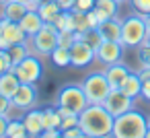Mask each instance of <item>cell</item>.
<instances>
[{
  "mask_svg": "<svg viewBox=\"0 0 150 138\" xmlns=\"http://www.w3.org/2000/svg\"><path fill=\"white\" fill-rule=\"evenodd\" d=\"M62 11H64V9L56 2V0H47V2L37 4V13H39V17L43 19V23H54V21L60 17Z\"/></svg>",
  "mask_w": 150,
  "mask_h": 138,
  "instance_id": "20",
  "label": "cell"
},
{
  "mask_svg": "<svg viewBox=\"0 0 150 138\" xmlns=\"http://www.w3.org/2000/svg\"><path fill=\"white\" fill-rule=\"evenodd\" d=\"M47 58L52 60V64H54V66H58V68H66V66H70V48L56 46V48H54V52H52Z\"/></svg>",
  "mask_w": 150,
  "mask_h": 138,
  "instance_id": "22",
  "label": "cell"
},
{
  "mask_svg": "<svg viewBox=\"0 0 150 138\" xmlns=\"http://www.w3.org/2000/svg\"><path fill=\"white\" fill-rule=\"evenodd\" d=\"M19 85H21V78L15 74V70H8V72H2V74H0V93L6 95L8 99L17 93Z\"/></svg>",
  "mask_w": 150,
  "mask_h": 138,
  "instance_id": "19",
  "label": "cell"
},
{
  "mask_svg": "<svg viewBox=\"0 0 150 138\" xmlns=\"http://www.w3.org/2000/svg\"><path fill=\"white\" fill-rule=\"evenodd\" d=\"M6 2H11V0H0V6H2V4H6Z\"/></svg>",
  "mask_w": 150,
  "mask_h": 138,
  "instance_id": "41",
  "label": "cell"
},
{
  "mask_svg": "<svg viewBox=\"0 0 150 138\" xmlns=\"http://www.w3.org/2000/svg\"><path fill=\"white\" fill-rule=\"evenodd\" d=\"M117 2H119V4H125V2H129V0H117Z\"/></svg>",
  "mask_w": 150,
  "mask_h": 138,
  "instance_id": "42",
  "label": "cell"
},
{
  "mask_svg": "<svg viewBox=\"0 0 150 138\" xmlns=\"http://www.w3.org/2000/svg\"><path fill=\"white\" fill-rule=\"evenodd\" d=\"M148 120L138 109H129L115 117L113 122V134L115 138H146Z\"/></svg>",
  "mask_w": 150,
  "mask_h": 138,
  "instance_id": "2",
  "label": "cell"
},
{
  "mask_svg": "<svg viewBox=\"0 0 150 138\" xmlns=\"http://www.w3.org/2000/svg\"><path fill=\"white\" fill-rule=\"evenodd\" d=\"M41 136L43 138H56V136H62V130L60 128H45Z\"/></svg>",
  "mask_w": 150,
  "mask_h": 138,
  "instance_id": "33",
  "label": "cell"
},
{
  "mask_svg": "<svg viewBox=\"0 0 150 138\" xmlns=\"http://www.w3.org/2000/svg\"><path fill=\"white\" fill-rule=\"evenodd\" d=\"M41 2H47V0H37V4H41Z\"/></svg>",
  "mask_w": 150,
  "mask_h": 138,
  "instance_id": "44",
  "label": "cell"
},
{
  "mask_svg": "<svg viewBox=\"0 0 150 138\" xmlns=\"http://www.w3.org/2000/svg\"><path fill=\"white\" fill-rule=\"evenodd\" d=\"M56 2H58L64 11H70V9L74 6V0H56Z\"/></svg>",
  "mask_w": 150,
  "mask_h": 138,
  "instance_id": "37",
  "label": "cell"
},
{
  "mask_svg": "<svg viewBox=\"0 0 150 138\" xmlns=\"http://www.w3.org/2000/svg\"><path fill=\"white\" fill-rule=\"evenodd\" d=\"M29 136L27 134V128L23 124V120H8V126H6V138H25Z\"/></svg>",
  "mask_w": 150,
  "mask_h": 138,
  "instance_id": "24",
  "label": "cell"
},
{
  "mask_svg": "<svg viewBox=\"0 0 150 138\" xmlns=\"http://www.w3.org/2000/svg\"><path fill=\"white\" fill-rule=\"evenodd\" d=\"M62 136L64 138H84V132H82L80 126H72V128L62 130Z\"/></svg>",
  "mask_w": 150,
  "mask_h": 138,
  "instance_id": "31",
  "label": "cell"
},
{
  "mask_svg": "<svg viewBox=\"0 0 150 138\" xmlns=\"http://www.w3.org/2000/svg\"><path fill=\"white\" fill-rule=\"evenodd\" d=\"M76 39H78V33L70 31V29H62L58 33V46H62V48H72V43Z\"/></svg>",
  "mask_w": 150,
  "mask_h": 138,
  "instance_id": "27",
  "label": "cell"
},
{
  "mask_svg": "<svg viewBox=\"0 0 150 138\" xmlns=\"http://www.w3.org/2000/svg\"><path fill=\"white\" fill-rule=\"evenodd\" d=\"M146 138H150V128H148V130H146Z\"/></svg>",
  "mask_w": 150,
  "mask_h": 138,
  "instance_id": "43",
  "label": "cell"
},
{
  "mask_svg": "<svg viewBox=\"0 0 150 138\" xmlns=\"http://www.w3.org/2000/svg\"><path fill=\"white\" fill-rule=\"evenodd\" d=\"M144 21H146V27H148V31H150V13L144 17Z\"/></svg>",
  "mask_w": 150,
  "mask_h": 138,
  "instance_id": "38",
  "label": "cell"
},
{
  "mask_svg": "<svg viewBox=\"0 0 150 138\" xmlns=\"http://www.w3.org/2000/svg\"><path fill=\"white\" fill-rule=\"evenodd\" d=\"M93 11L101 23V21H107V19H113L119 15V2L117 0H97Z\"/></svg>",
  "mask_w": 150,
  "mask_h": 138,
  "instance_id": "17",
  "label": "cell"
},
{
  "mask_svg": "<svg viewBox=\"0 0 150 138\" xmlns=\"http://www.w3.org/2000/svg\"><path fill=\"white\" fill-rule=\"evenodd\" d=\"M119 89H121L125 95H129L132 99L140 97V91H142V78H140V74H138V72H129L127 78L121 83Z\"/></svg>",
  "mask_w": 150,
  "mask_h": 138,
  "instance_id": "21",
  "label": "cell"
},
{
  "mask_svg": "<svg viewBox=\"0 0 150 138\" xmlns=\"http://www.w3.org/2000/svg\"><path fill=\"white\" fill-rule=\"evenodd\" d=\"M93 60H95V48H91L78 35V39L70 48V66H74V68H86L88 64H93Z\"/></svg>",
  "mask_w": 150,
  "mask_h": 138,
  "instance_id": "12",
  "label": "cell"
},
{
  "mask_svg": "<svg viewBox=\"0 0 150 138\" xmlns=\"http://www.w3.org/2000/svg\"><path fill=\"white\" fill-rule=\"evenodd\" d=\"M140 97H144L146 101H150V83H142V91H140Z\"/></svg>",
  "mask_w": 150,
  "mask_h": 138,
  "instance_id": "36",
  "label": "cell"
},
{
  "mask_svg": "<svg viewBox=\"0 0 150 138\" xmlns=\"http://www.w3.org/2000/svg\"><path fill=\"white\" fill-rule=\"evenodd\" d=\"M13 68H15V64H13V60H11L8 50H2V48H0V74H2V72H8V70H13Z\"/></svg>",
  "mask_w": 150,
  "mask_h": 138,
  "instance_id": "28",
  "label": "cell"
},
{
  "mask_svg": "<svg viewBox=\"0 0 150 138\" xmlns=\"http://www.w3.org/2000/svg\"><path fill=\"white\" fill-rule=\"evenodd\" d=\"M148 128H150V117H148Z\"/></svg>",
  "mask_w": 150,
  "mask_h": 138,
  "instance_id": "45",
  "label": "cell"
},
{
  "mask_svg": "<svg viewBox=\"0 0 150 138\" xmlns=\"http://www.w3.org/2000/svg\"><path fill=\"white\" fill-rule=\"evenodd\" d=\"M15 74L21 78V83H39V78L43 76V64L39 60L37 54H29L25 60H21L15 68Z\"/></svg>",
  "mask_w": 150,
  "mask_h": 138,
  "instance_id": "7",
  "label": "cell"
},
{
  "mask_svg": "<svg viewBox=\"0 0 150 138\" xmlns=\"http://www.w3.org/2000/svg\"><path fill=\"white\" fill-rule=\"evenodd\" d=\"M99 31L103 35V39H113V41H121V21L117 17L101 21L99 23Z\"/></svg>",
  "mask_w": 150,
  "mask_h": 138,
  "instance_id": "18",
  "label": "cell"
},
{
  "mask_svg": "<svg viewBox=\"0 0 150 138\" xmlns=\"http://www.w3.org/2000/svg\"><path fill=\"white\" fill-rule=\"evenodd\" d=\"M8 54H11V60H13V64L17 66L21 60H25L29 54H33L31 52V48H29V41H23V43H13L11 48H8Z\"/></svg>",
  "mask_w": 150,
  "mask_h": 138,
  "instance_id": "23",
  "label": "cell"
},
{
  "mask_svg": "<svg viewBox=\"0 0 150 138\" xmlns=\"http://www.w3.org/2000/svg\"><path fill=\"white\" fill-rule=\"evenodd\" d=\"M95 2L97 0H74V6L70 11H78V13H88L95 9Z\"/></svg>",
  "mask_w": 150,
  "mask_h": 138,
  "instance_id": "30",
  "label": "cell"
},
{
  "mask_svg": "<svg viewBox=\"0 0 150 138\" xmlns=\"http://www.w3.org/2000/svg\"><path fill=\"white\" fill-rule=\"evenodd\" d=\"M11 111H13V103H11V99H8L6 95L0 93V115H8Z\"/></svg>",
  "mask_w": 150,
  "mask_h": 138,
  "instance_id": "32",
  "label": "cell"
},
{
  "mask_svg": "<svg viewBox=\"0 0 150 138\" xmlns=\"http://www.w3.org/2000/svg\"><path fill=\"white\" fill-rule=\"evenodd\" d=\"M56 105L62 107V109H68L72 113H80L86 105H88V99L82 91V85H76V83H70V85H64L60 91H58V99H56Z\"/></svg>",
  "mask_w": 150,
  "mask_h": 138,
  "instance_id": "4",
  "label": "cell"
},
{
  "mask_svg": "<svg viewBox=\"0 0 150 138\" xmlns=\"http://www.w3.org/2000/svg\"><path fill=\"white\" fill-rule=\"evenodd\" d=\"M8 120H11V115H0V138L6 136V126H8Z\"/></svg>",
  "mask_w": 150,
  "mask_h": 138,
  "instance_id": "34",
  "label": "cell"
},
{
  "mask_svg": "<svg viewBox=\"0 0 150 138\" xmlns=\"http://www.w3.org/2000/svg\"><path fill=\"white\" fill-rule=\"evenodd\" d=\"M58 27L54 23H45L33 37H29V46H31V52L45 58L54 52V48L58 46Z\"/></svg>",
  "mask_w": 150,
  "mask_h": 138,
  "instance_id": "5",
  "label": "cell"
},
{
  "mask_svg": "<svg viewBox=\"0 0 150 138\" xmlns=\"http://www.w3.org/2000/svg\"><path fill=\"white\" fill-rule=\"evenodd\" d=\"M123 50H125V46H123L121 41L103 39L101 46L95 50V60H99V62L105 64V66L115 64V62H121V58H123Z\"/></svg>",
  "mask_w": 150,
  "mask_h": 138,
  "instance_id": "11",
  "label": "cell"
},
{
  "mask_svg": "<svg viewBox=\"0 0 150 138\" xmlns=\"http://www.w3.org/2000/svg\"><path fill=\"white\" fill-rule=\"evenodd\" d=\"M129 4H132L134 13H138L142 17H146L150 13V0H129Z\"/></svg>",
  "mask_w": 150,
  "mask_h": 138,
  "instance_id": "29",
  "label": "cell"
},
{
  "mask_svg": "<svg viewBox=\"0 0 150 138\" xmlns=\"http://www.w3.org/2000/svg\"><path fill=\"white\" fill-rule=\"evenodd\" d=\"M80 39H84L91 48H99L101 46V41H103V35H101V31H99V27H91V29H86V31H82L80 33Z\"/></svg>",
  "mask_w": 150,
  "mask_h": 138,
  "instance_id": "25",
  "label": "cell"
},
{
  "mask_svg": "<svg viewBox=\"0 0 150 138\" xmlns=\"http://www.w3.org/2000/svg\"><path fill=\"white\" fill-rule=\"evenodd\" d=\"M138 74H140L142 83H150V66H142V70Z\"/></svg>",
  "mask_w": 150,
  "mask_h": 138,
  "instance_id": "35",
  "label": "cell"
},
{
  "mask_svg": "<svg viewBox=\"0 0 150 138\" xmlns=\"http://www.w3.org/2000/svg\"><path fill=\"white\" fill-rule=\"evenodd\" d=\"M134 101H136V99H132L129 95H125L121 89H111L109 95L105 97L103 105H105V109H107L113 117H117V115H121V113L134 109Z\"/></svg>",
  "mask_w": 150,
  "mask_h": 138,
  "instance_id": "10",
  "label": "cell"
},
{
  "mask_svg": "<svg viewBox=\"0 0 150 138\" xmlns=\"http://www.w3.org/2000/svg\"><path fill=\"white\" fill-rule=\"evenodd\" d=\"M144 43H148V46H150V31L146 33V39H144Z\"/></svg>",
  "mask_w": 150,
  "mask_h": 138,
  "instance_id": "39",
  "label": "cell"
},
{
  "mask_svg": "<svg viewBox=\"0 0 150 138\" xmlns=\"http://www.w3.org/2000/svg\"><path fill=\"white\" fill-rule=\"evenodd\" d=\"M142 66H150V56H148V60H146V62H144Z\"/></svg>",
  "mask_w": 150,
  "mask_h": 138,
  "instance_id": "40",
  "label": "cell"
},
{
  "mask_svg": "<svg viewBox=\"0 0 150 138\" xmlns=\"http://www.w3.org/2000/svg\"><path fill=\"white\" fill-rule=\"evenodd\" d=\"M23 41H29V37L25 35L21 25L17 21H8L0 17V48L8 50L13 43H23Z\"/></svg>",
  "mask_w": 150,
  "mask_h": 138,
  "instance_id": "8",
  "label": "cell"
},
{
  "mask_svg": "<svg viewBox=\"0 0 150 138\" xmlns=\"http://www.w3.org/2000/svg\"><path fill=\"white\" fill-rule=\"evenodd\" d=\"M19 25H21V29L25 31V35L27 37H33L45 23H43V19L39 17V13H37V9H29L25 15H23V19L19 21Z\"/></svg>",
  "mask_w": 150,
  "mask_h": 138,
  "instance_id": "14",
  "label": "cell"
},
{
  "mask_svg": "<svg viewBox=\"0 0 150 138\" xmlns=\"http://www.w3.org/2000/svg\"><path fill=\"white\" fill-rule=\"evenodd\" d=\"M27 11H29V6L23 2V0H11V2H6V4L0 6V17H2V19H8V21H17V23H19Z\"/></svg>",
  "mask_w": 150,
  "mask_h": 138,
  "instance_id": "16",
  "label": "cell"
},
{
  "mask_svg": "<svg viewBox=\"0 0 150 138\" xmlns=\"http://www.w3.org/2000/svg\"><path fill=\"white\" fill-rule=\"evenodd\" d=\"M105 76H107V80H109V85H111V89H119L121 87V83L127 78V74L132 72L123 62H115V64H109L105 70Z\"/></svg>",
  "mask_w": 150,
  "mask_h": 138,
  "instance_id": "15",
  "label": "cell"
},
{
  "mask_svg": "<svg viewBox=\"0 0 150 138\" xmlns=\"http://www.w3.org/2000/svg\"><path fill=\"white\" fill-rule=\"evenodd\" d=\"M115 117L105 109L103 103H88L78 113V126L84 132V138H107L113 134Z\"/></svg>",
  "mask_w": 150,
  "mask_h": 138,
  "instance_id": "1",
  "label": "cell"
},
{
  "mask_svg": "<svg viewBox=\"0 0 150 138\" xmlns=\"http://www.w3.org/2000/svg\"><path fill=\"white\" fill-rule=\"evenodd\" d=\"M146 33H148V27L142 15L134 13L121 21V43L125 48H138L146 39Z\"/></svg>",
  "mask_w": 150,
  "mask_h": 138,
  "instance_id": "3",
  "label": "cell"
},
{
  "mask_svg": "<svg viewBox=\"0 0 150 138\" xmlns=\"http://www.w3.org/2000/svg\"><path fill=\"white\" fill-rule=\"evenodd\" d=\"M37 99H39V93H37L35 83H21L17 93L11 97V103H13V109L27 111L37 105Z\"/></svg>",
  "mask_w": 150,
  "mask_h": 138,
  "instance_id": "9",
  "label": "cell"
},
{
  "mask_svg": "<svg viewBox=\"0 0 150 138\" xmlns=\"http://www.w3.org/2000/svg\"><path fill=\"white\" fill-rule=\"evenodd\" d=\"M80 85H82V91H84L88 103H103L111 91V85H109L105 72H91L82 78Z\"/></svg>",
  "mask_w": 150,
  "mask_h": 138,
  "instance_id": "6",
  "label": "cell"
},
{
  "mask_svg": "<svg viewBox=\"0 0 150 138\" xmlns=\"http://www.w3.org/2000/svg\"><path fill=\"white\" fill-rule=\"evenodd\" d=\"M43 117H45V128H60L62 126V115H60L58 107H45Z\"/></svg>",
  "mask_w": 150,
  "mask_h": 138,
  "instance_id": "26",
  "label": "cell"
},
{
  "mask_svg": "<svg viewBox=\"0 0 150 138\" xmlns=\"http://www.w3.org/2000/svg\"><path fill=\"white\" fill-rule=\"evenodd\" d=\"M21 120H23V124H25L29 136H41V134H43V130H45L43 109H35V107H31V109L23 111V117H21Z\"/></svg>",
  "mask_w": 150,
  "mask_h": 138,
  "instance_id": "13",
  "label": "cell"
}]
</instances>
